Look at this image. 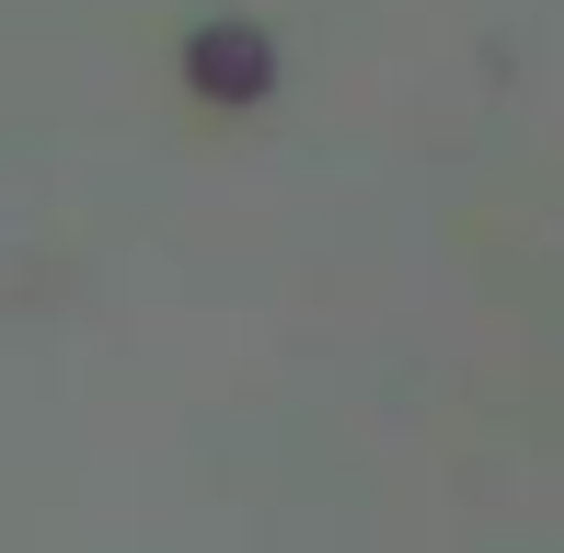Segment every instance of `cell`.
<instances>
[{"label": "cell", "mask_w": 564, "mask_h": 553, "mask_svg": "<svg viewBox=\"0 0 564 553\" xmlns=\"http://www.w3.org/2000/svg\"><path fill=\"white\" fill-rule=\"evenodd\" d=\"M185 69H196V93H219V105H253V93H265V35H253V23H208V35L185 46Z\"/></svg>", "instance_id": "cell-1"}]
</instances>
